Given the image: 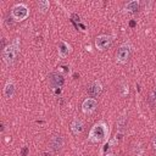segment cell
Here are the masks:
<instances>
[{"label":"cell","instance_id":"obj_1","mask_svg":"<svg viewBox=\"0 0 156 156\" xmlns=\"http://www.w3.org/2000/svg\"><path fill=\"white\" fill-rule=\"evenodd\" d=\"M20 44H21L20 38H15V40L11 44H9L7 46H5L2 49L1 57H2V60L6 65L10 66L16 61V58L18 56V52H20Z\"/></svg>","mask_w":156,"mask_h":156},{"label":"cell","instance_id":"obj_2","mask_svg":"<svg viewBox=\"0 0 156 156\" xmlns=\"http://www.w3.org/2000/svg\"><path fill=\"white\" fill-rule=\"evenodd\" d=\"M107 134V126L104 122L95 123L89 133V140L91 143H101Z\"/></svg>","mask_w":156,"mask_h":156},{"label":"cell","instance_id":"obj_3","mask_svg":"<svg viewBox=\"0 0 156 156\" xmlns=\"http://www.w3.org/2000/svg\"><path fill=\"white\" fill-rule=\"evenodd\" d=\"M29 15V11H28V7L23 4H18V5H15L11 10V16L15 21H23L28 17Z\"/></svg>","mask_w":156,"mask_h":156},{"label":"cell","instance_id":"obj_4","mask_svg":"<svg viewBox=\"0 0 156 156\" xmlns=\"http://www.w3.org/2000/svg\"><path fill=\"white\" fill-rule=\"evenodd\" d=\"M130 57V46L128 44H123L118 48L116 52V61L118 63H126Z\"/></svg>","mask_w":156,"mask_h":156},{"label":"cell","instance_id":"obj_5","mask_svg":"<svg viewBox=\"0 0 156 156\" xmlns=\"http://www.w3.org/2000/svg\"><path fill=\"white\" fill-rule=\"evenodd\" d=\"M112 44V37L111 35H106V34H102V35H99L96 39H95V46L98 50L100 51H105L107 50Z\"/></svg>","mask_w":156,"mask_h":156},{"label":"cell","instance_id":"obj_6","mask_svg":"<svg viewBox=\"0 0 156 156\" xmlns=\"http://www.w3.org/2000/svg\"><path fill=\"white\" fill-rule=\"evenodd\" d=\"M49 84H50V87H52L54 89L61 88V87L65 84V78H63V76L60 74V73H51L50 77H49Z\"/></svg>","mask_w":156,"mask_h":156},{"label":"cell","instance_id":"obj_7","mask_svg":"<svg viewBox=\"0 0 156 156\" xmlns=\"http://www.w3.org/2000/svg\"><path fill=\"white\" fill-rule=\"evenodd\" d=\"M87 93L91 98H96L102 93V85L100 82H93L89 85H87Z\"/></svg>","mask_w":156,"mask_h":156},{"label":"cell","instance_id":"obj_8","mask_svg":"<svg viewBox=\"0 0 156 156\" xmlns=\"http://www.w3.org/2000/svg\"><path fill=\"white\" fill-rule=\"evenodd\" d=\"M96 107H98V101L93 98L85 99L82 104V110H83L84 113H91L96 110Z\"/></svg>","mask_w":156,"mask_h":156},{"label":"cell","instance_id":"obj_9","mask_svg":"<svg viewBox=\"0 0 156 156\" xmlns=\"http://www.w3.org/2000/svg\"><path fill=\"white\" fill-rule=\"evenodd\" d=\"M50 146L54 151H60L63 146V138L61 135H52L50 139Z\"/></svg>","mask_w":156,"mask_h":156},{"label":"cell","instance_id":"obj_10","mask_svg":"<svg viewBox=\"0 0 156 156\" xmlns=\"http://www.w3.org/2000/svg\"><path fill=\"white\" fill-rule=\"evenodd\" d=\"M83 129H84V124H83V122L80 119L76 118V119L72 121V123H71V130H72V133L74 135L80 134L83 132Z\"/></svg>","mask_w":156,"mask_h":156},{"label":"cell","instance_id":"obj_11","mask_svg":"<svg viewBox=\"0 0 156 156\" xmlns=\"http://www.w3.org/2000/svg\"><path fill=\"white\" fill-rule=\"evenodd\" d=\"M15 90H16L15 83L12 80H7L6 84H5V88H4V95L7 99H11L13 96V94H15Z\"/></svg>","mask_w":156,"mask_h":156},{"label":"cell","instance_id":"obj_12","mask_svg":"<svg viewBox=\"0 0 156 156\" xmlns=\"http://www.w3.org/2000/svg\"><path fill=\"white\" fill-rule=\"evenodd\" d=\"M68 54H69V45L65 41H60L58 43V55L62 58H65L68 56Z\"/></svg>","mask_w":156,"mask_h":156},{"label":"cell","instance_id":"obj_13","mask_svg":"<svg viewBox=\"0 0 156 156\" xmlns=\"http://www.w3.org/2000/svg\"><path fill=\"white\" fill-rule=\"evenodd\" d=\"M37 5H38V11H40L41 13H45L50 7V4L48 0H40V1H38Z\"/></svg>","mask_w":156,"mask_h":156},{"label":"cell","instance_id":"obj_14","mask_svg":"<svg viewBox=\"0 0 156 156\" xmlns=\"http://www.w3.org/2000/svg\"><path fill=\"white\" fill-rule=\"evenodd\" d=\"M126 11L127 12H135L138 9H139V1H129L127 5H126Z\"/></svg>","mask_w":156,"mask_h":156},{"label":"cell","instance_id":"obj_15","mask_svg":"<svg viewBox=\"0 0 156 156\" xmlns=\"http://www.w3.org/2000/svg\"><path fill=\"white\" fill-rule=\"evenodd\" d=\"M28 152H29V149H28L27 146H24V147L21 150V155H22V156H27Z\"/></svg>","mask_w":156,"mask_h":156},{"label":"cell","instance_id":"obj_16","mask_svg":"<svg viewBox=\"0 0 156 156\" xmlns=\"http://www.w3.org/2000/svg\"><path fill=\"white\" fill-rule=\"evenodd\" d=\"M152 145H154V147L156 149V135H155L154 139H152Z\"/></svg>","mask_w":156,"mask_h":156},{"label":"cell","instance_id":"obj_17","mask_svg":"<svg viewBox=\"0 0 156 156\" xmlns=\"http://www.w3.org/2000/svg\"><path fill=\"white\" fill-rule=\"evenodd\" d=\"M43 156H51V155H50V152L49 154L48 152H43Z\"/></svg>","mask_w":156,"mask_h":156},{"label":"cell","instance_id":"obj_18","mask_svg":"<svg viewBox=\"0 0 156 156\" xmlns=\"http://www.w3.org/2000/svg\"><path fill=\"white\" fill-rule=\"evenodd\" d=\"M154 96H155V99H156V87L154 88Z\"/></svg>","mask_w":156,"mask_h":156},{"label":"cell","instance_id":"obj_19","mask_svg":"<svg viewBox=\"0 0 156 156\" xmlns=\"http://www.w3.org/2000/svg\"><path fill=\"white\" fill-rule=\"evenodd\" d=\"M106 156H115V155H112V154H110V155H106Z\"/></svg>","mask_w":156,"mask_h":156}]
</instances>
